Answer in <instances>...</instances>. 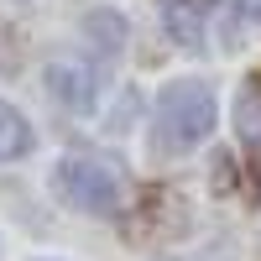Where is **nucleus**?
<instances>
[{"mask_svg":"<svg viewBox=\"0 0 261 261\" xmlns=\"http://www.w3.org/2000/svg\"><path fill=\"white\" fill-rule=\"evenodd\" d=\"M214 130V89L204 79H172L157 94V120H151V146L157 157H183L204 146Z\"/></svg>","mask_w":261,"mask_h":261,"instance_id":"obj_1","label":"nucleus"},{"mask_svg":"<svg viewBox=\"0 0 261 261\" xmlns=\"http://www.w3.org/2000/svg\"><path fill=\"white\" fill-rule=\"evenodd\" d=\"M58 193L84 214H99V220H115L130 204V178L110 151H68L53 172Z\"/></svg>","mask_w":261,"mask_h":261,"instance_id":"obj_2","label":"nucleus"},{"mask_svg":"<svg viewBox=\"0 0 261 261\" xmlns=\"http://www.w3.org/2000/svg\"><path fill=\"white\" fill-rule=\"evenodd\" d=\"M42 79H47V94L63 105V110H73V115H89L99 105V73H94V63L58 58V63H47Z\"/></svg>","mask_w":261,"mask_h":261,"instance_id":"obj_3","label":"nucleus"},{"mask_svg":"<svg viewBox=\"0 0 261 261\" xmlns=\"http://www.w3.org/2000/svg\"><path fill=\"white\" fill-rule=\"evenodd\" d=\"M162 32L178 42V47H204V27L214 16V0H157Z\"/></svg>","mask_w":261,"mask_h":261,"instance_id":"obj_4","label":"nucleus"},{"mask_svg":"<svg viewBox=\"0 0 261 261\" xmlns=\"http://www.w3.org/2000/svg\"><path fill=\"white\" fill-rule=\"evenodd\" d=\"M79 32H84V42L99 53V58H120V47H125V16L120 11H84V21H79Z\"/></svg>","mask_w":261,"mask_h":261,"instance_id":"obj_5","label":"nucleus"},{"mask_svg":"<svg viewBox=\"0 0 261 261\" xmlns=\"http://www.w3.org/2000/svg\"><path fill=\"white\" fill-rule=\"evenodd\" d=\"M32 151V120L16 110V105L0 99V162H11V157H27Z\"/></svg>","mask_w":261,"mask_h":261,"instance_id":"obj_6","label":"nucleus"},{"mask_svg":"<svg viewBox=\"0 0 261 261\" xmlns=\"http://www.w3.org/2000/svg\"><path fill=\"white\" fill-rule=\"evenodd\" d=\"M235 130H241V141L261 151V79L241 84V94H235Z\"/></svg>","mask_w":261,"mask_h":261,"instance_id":"obj_7","label":"nucleus"},{"mask_svg":"<svg viewBox=\"0 0 261 261\" xmlns=\"http://www.w3.org/2000/svg\"><path fill=\"white\" fill-rule=\"evenodd\" d=\"M235 11H241L246 21H256V27H261V0H235Z\"/></svg>","mask_w":261,"mask_h":261,"instance_id":"obj_8","label":"nucleus"}]
</instances>
